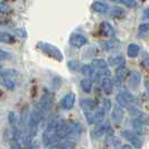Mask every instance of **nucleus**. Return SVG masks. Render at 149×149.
Instances as JSON below:
<instances>
[{
	"label": "nucleus",
	"instance_id": "nucleus-1",
	"mask_svg": "<svg viewBox=\"0 0 149 149\" xmlns=\"http://www.w3.org/2000/svg\"><path fill=\"white\" fill-rule=\"evenodd\" d=\"M62 125L61 120L58 119H54L52 120L48 125L46 129L43 132V143L46 147H52V146H55L57 145L58 142V138H57V132H58V128Z\"/></svg>",
	"mask_w": 149,
	"mask_h": 149
},
{
	"label": "nucleus",
	"instance_id": "nucleus-2",
	"mask_svg": "<svg viewBox=\"0 0 149 149\" xmlns=\"http://www.w3.org/2000/svg\"><path fill=\"white\" fill-rule=\"evenodd\" d=\"M37 47L42 51V52L46 54L48 57L54 58L57 62H62L64 56H63V53L60 51L58 47H56L55 45L49 44V43H46V42H38Z\"/></svg>",
	"mask_w": 149,
	"mask_h": 149
},
{
	"label": "nucleus",
	"instance_id": "nucleus-3",
	"mask_svg": "<svg viewBox=\"0 0 149 149\" xmlns=\"http://www.w3.org/2000/svg\"><path fill=\"white\" fill-rule=\"evenodd\" d=\"M132 127H134V132L138 134L139 137L147 134V118L143 114L139 118L132 119Z\"/></svg>",
	"mask_w": 149,
	"mask_h": 149
},
{
	"label": "nucleus",
	"instance_id": "nucleus-4",
	"mask_svg": "<svg viewBox=\"0 0 149 149\" xmlns=\"http://www.w3.org/2000/svg\"><path fill=\"white\" fill-rule=\"evenodd\" d=\"M122 136L125 137V139H127L128 141L130 142V146L132 147V148H136V149H141L142 148V145H143V141H142V139L138 136V134H136L134 131H131V130H125V131H122Z\"/></svg>",
	"mask_w": 149,
	"mask_h": 149
},
{
	"label": "nucleus",
	"instance_id": "nucleus-5",
	"mask_svg": "<svg viewBox=\"0 0 149 149\" xmlns=\"http://www.w3.org/2000/svg\"><path fill=\"white\" fill-rule=\"evenodd\" d=\"M54 105V95L51 92L45 91L44 93L42 94V97L39 99V107L42 110H51Z\"/></svg>",
	"mask_w": 149,
	"mask_h": 149
},
{
	"label": "nucleus",
	"instance_id": "nucleus-6",
	"mask_svg": "<svg viewBox=\"0 0 149 149\" xmlns=\"http://www.w3.org/2000/svg\"><path fill=\"white\" fill-rule=\"evenodd\" d=\"M88 43H89V39L82 34L74 33V34H72L70 36V44L74 48H81L83 46H85Z\"/></svg>",
	"mask_w": 149,
	"mask_h": 149
},
{
	"label": "nucleus",
	"instance_id": "nucleus-7",
	"mask_svg": "<svg viewBox=\"0 0 149 149\" xmlns=\"http://www.w3.org/2000/svg\"><path fill=\"white\" fill-rule=\"evenodd\" d=\"M123 117H125V112H123V109H121L118 105H114L112 108V112H111V120L113 122L114 126H120L121 122L123 121Z\"/></svg>",
	"mask_w": 149,
	"mask_h": 149
},
{
	"label": "nucleus",
	"instance_id": "nucleus-8",
	"mask_svg": "<svg viewBox=\"0 0 149 149\" xmlns=\"http://www.w3.org/2000/svg\"><path fill=\"white\" fill-rule=\"evenodd\" d=\"M75 104V94L73 92L67 93L65 97L61 100V107L64 110H71Z\"/></svg>",
	"mask_w": 149,
	"mask_h": 149
},
{
	"label": "nucleus",
	"instance_id": "nucleus-9",
	"mask_svg": "<svg viewBox=\"0 0 149 149\" xmlns=\"http://www.w3.org/2000/svg\"><path fill=\"white\" fill-rule=\"evenodd\" d=\"M100 31L104 37H110L113 38L116 35V30L114 27L112 26L110 22H102L100 24Z\"/></svg>",
	"mask_w": 149,
	"mask_h": 149
},
{
	"label": "nucleus",
	"instance_id": "nucleus-10",
	"mask_svg": "<svg viewBox=\"0 0 149 149\" xmlns=\"http://www.w3.org/2000/svg\"><path fill=\"white\" fill-rule=\"evenodd\" d=\"M128 83L131 88H138L141 83V73L138 71H131L128 75Z\"/></svg>",
	"mask_w": 149,
	"mask_h": 149
},
{
	"label": "nucleus",
	"instance_id": "nucleus-11",
	"mask_svg": "<svg viewBox=\"0 0 149 149\" xmlns=\"http://www.w3.org/2000/svg\"><path fill=\"white\" fill-rule=\"evenodd\" d=\"M119 45H120V42L117 38H109V39H105V40L100 43V46L102 47V49L107 51V52L117 49L119 47Z\"/></svg>",
	"mask_w": 149,
	"mask_h": 149
},
{
	"label": "nucleus",
	"instance_id": "nucleus-12",
	"mask_svg": "<svg viewBox=\"0 0 149 149\" xmlns=\"http://www.w3.org/2000/svg\"><path fill=\"white\" fill-rule=\"evenodd\" d=\"M80 105L82 108L83 113H89L93 112L97 109V103L92 100V99H82L80 101Z\"/></svg>",
	"mask_w": 149,
	"mask_h": 149
},
{
	"label": "nucleus",
	"instance_id": "nucleus-13",
	"mask_svg": "<svg viewBox=\"0 0 149 149\" xmlns=\"http://www.w3.org/2000/svg\"><path fill=\"white\" fill-rule=\"evenodd\" d=\"M113 86H114V84H113V81L111 80V77H102V80H101V88H102L103 92L107 95L112 94Z\"/></svg>",
	"mask_w": 149,
	"mask_h": 149
},
{
	"label": "nucleus",
	"instance_id": "nucleus-14",
	"mask_svg": "<svg viewBox=\"0 0 149 149\" xmlns=\"http://www.w3.org/2000/svg\"><path fill=\"white\" fill-rule=\"evenodd\" d=\"M109 6L102 2V1H94L92 5H91V9L94 11V13H97V14H107L109 11Z\"/></svg>",
	"mask_w": 149,
	"mask_h": 149
},
{
	"label": "nucleus",
	"instance_id": "nucleus-15",
	"mask_svg": "<svg viewBox=\"0 0 149 149\" xmlns=\"http://www.w3.org/2000/svg\"><path fill=\"white\" fill-rule=\"evenodd\" d=\"M128 74V70L126 65H123V66H119L116 68V83L120 85L121 83L125 81V79H126V76Z\"/></svg>",
	"mask_w": 149,
	"mask_h": 149
},
{
	"label": "nucleus",
	"instance_id": "nucleus-16",
	"mask_svg": "<svg viewBox=\"0 0 149 149\" xmlns=\"http://www.w3.org/2000/svg\"><path fill=\"white\" fill-rule=\"evenodd\" d=\"M108 13H109V15L111 16L112 18H117V19H121V18L126 17V10L123 8L117 7V6L109 8Z\"/></svg>",
	"mask_w": 149,
	"mask_h": 149
},
{
	"label": "nucleus",
	"instance_id": "nucleus-17",
	"mask_svg": "<svg viewBox=\"0 0 149 149\" xmlns=\"http://www.w3.org/2000/svg\"><path fill=\"white\" fill-rule=\"evenodd\" d=\"M140 53V46L136 43H131V44L128 45L127 47V55L130 57V58H136L138 57Z\"/></svg>",
	"mask_w": 149,
	"mask_h": 149
},
{
	"label": "nucleus",
	"instance_id": "nucleus-18",
	"mask_svg": "<svg viewBox=\"0 0 149 149\" xmlns=\"http://www.w3.org/2000/svg\"><path fill=\"white\" fill-rule=\"evenodd\" d=\"M109 64L114 67H119L126 65V58L122 55H116V56H111L109 58Z\"/></svg>",
	"mask_w": 149,
	"mask_h": 149
},
{
	"label": "nucleus",
	"instance_id": "nucleus-19",
	"mask_svg": "<svg viewBox=\"0 0 149 149\" xmlns=\"http://www.w3.org/2000/svg\"><path fill=\"white\" fill-rule=\"evenodd\" d=\"M18 75V72L14 70V68H2L0 71V77H6V79H11V80H16Z\"/></svg>",
	"mask_w": 149,
	"mask_h": 149
},
{
	"label": "nucleus",
	"instance_id": "nucleus-20",
	"mask_svg": "<svg viewBox=\"0 0 149 149\" xmlns=\"http://www.w3.org/2000/svg\"><path fill=\"white\" fill-rule=\"evenodd\" d=\"M76 143L73 141H70L67 139H62L60 141L57 142L56 145V148L57 149H74Z\"/></svg>",
	"mask_w": 149,
	"mask_h": 149
},
{
	"label": "nucleus",
	"instance_id": "nucleus-21",
	"mask_svg": "<svg viewBox=\"0 0 149 149\" xmlns=\"http://www.w3.org/2000/svg\"><path fill=\"white\" fill-rule=\"evenodd\" d=\"M0 42L1 43H6V44H13V43L16 42V38L15 36H13L9 33L0 31Z\"/></svg>",
	"mask_w": 149,
	"mask_h": 149
},
{
	"label": "nucleus",
	"instance_id": "nucleus-22",
	"mask_svg": "<svg viewBox=\"0 0 149 149\" xmlns=\"http://www.w3.org/2000/svg\"><path fill=\"white\" fill-rule=\"evenodd\" d=\"M116 101H117V105H118V107H120L121 109H125V108L127 109L129 105H131L129 102H128L127 99L123 97V94H122L121 92L117 94V97H116Z\"/></svg>",
	"mask_w": 149,
	"mask_h": 149
},
{
	"label": "nucleus",
	"instance_id": "nucleus-23",
	"mask_svg": "<svg viewBox=\"0 0 149 149\" xmlns=\"http://www.w3.org/2000/svg\"><path fill=\"white\" fill-rule=\"evenodd\" d=\"M8 121H9V125L13 127L14 130L20 129V128H19V122H18V119H17V116L15 114V112L10 111L8 113ZM20 130H22V129H20Z\"/></svg>",
	"mask_w": 149,
	"mask_h": 149
},
{
	"label": "nucleus",
	"instance_id": "nucleus-24",
	"mask_svg": "<svg viewBox=\"0 0 149 149\" xmlns=\"http://www.w3.org/2000/svg\"><path fill=\"white\" fill-rule=\"evenodd\" d=\"M148 29H149V26H148V22H142L141 25L139 26L138 28V37L139 38H147L148 37Z\"/></svg>",
	"mask_w": 149,
	"mask_h": 149
},
{
	"label": "nucleus",
	"instance_id": "nucleus-25",
	"mask_svg": "<svg viewBox=\"0 0 149 149\" xmlns=\"http://www.w3.org/2000/svg\"><path fill=\"white\" fill-rule=\"evenodd\" d=\"M80 84H81V89H82L85 93H90V92L92 91V88H93V82L90 80L89 77L83 79Z\"/></svg>",
	"mask_w": 149,
	"mask_h": 149
},
{
	"label": "nucleus",
	"instance_id": "nucleus-26",
	"mask_svg": "<svg viewBox=\"0 0 149 149\" xmlns=\"http://www.w3.org/2000/svg\"><path fill=\"white\" fill-rule=\"evenodd\" d=\"M82 65L83 64L80 62V61H76V60L70 61V62L67 63L68 70H71V71H73V72H81Z\"/></svg>",
	"mask_w": 149,
	"mask_h": 149
},
{
	"label": "nucleus",
	"instance_id": "nucleus-27",
	"mask_svg": "<svg viewBox=\"0 0 149 149\" xmlns=\"http://www.w3.org/2000/svg\"><path fill=\"white\" fill-rule=\"evenodd\" d=\"M1 82L3 84V86L9 91H13L16 88V80L11 79H6V77H1Z\"/></svg>",
	"mask_w": 149,
	"mask_h": 149
},
{
	"label": "nucleus",
	"instance_id": "nucleus-28",
	"mask_svg": "<svg viewBox=\"0 0 149 149\" xmlns=\"http://www.w3.org/2000/svg\"><path fill=\"white\" fill-rule=\"evenodd\" d=\"M127 109H128V111H129V113H130V116L134 117V118H139V117L143 116V113H142L137 107H134V105H129Z\"/></svg>",
	"mask_w": 149,
	"mask_h": 149
},
{
	"label": "nucleus",
	"instance_id": "nucleus-29",
	"mask_svg": "<svg viewBox=\"0 0 149 149\" xmlns=\"http://www.w3.org/2000/svg\"><path fill=\"white\" fill-rule=\"evenodd\" d=\"M81 72H82L85 76H89V79H90V77L93 75V73H94V68L92 67L91 64H83L82 68H81Z\"/></svg>",
	"mask_w": 149,
	"mask_h": 149
},
{
	"label": "nucleus",
	"instance_id": "nucleus-30",
	"mask_svg": "<svg viewBox=\"0 0 149 149\" xmlns=\"http://www.w3.org/2000/svg\"><path fill=\"white\" fill-rule=\"evenodd\" d=\"M13 33L15 35L16 37H19V38H26L27 37V31L22 28H15L13 29Z\"/></svg>",
	"mask_w": 149,
	"mask_h": 149
},
{
	"label": "nucleus",
	"instance_id": "nucleus-31",
	"mask_svg": "<svg viewBox=\"0 0 149 149\" xmlns=\"http://www.w3.org/2000/svg\"><path fill=\"white\" fill-rule=\"evenodd\" d=\"M9 146H10V149H22V145H20L19 140L14 137L9 140Z\"/></svg>",
	"mask_w": 149,
	"mask_h": 149
},
{
	"label": "nucleus",
	"instance_id": "nucleus-32",
	"mask_svg": "<svg viewBox=\"0 0 149 149\" xmlns=\"http://www.w3.org/2000/svg\"><path fill=\"white\" fill-rule=\"evenodd\" d=\"M120 3L125 5V6L128 8L137 7V1H136V0H120Z\"/></svg>",
	"mask_w": 149,
	"mask_h": 149
},
{
	"label": "nucleus",
	"instance_id": "nucleus-33",
	"mask_svg": "<svg viewBox=\"0 0 149 149\" xmlns=\"http://www.w3.org/2000/svg\"><path fill=\"white\" fill-rule=\"evenodd\" d=\"M9 60H11V54L0 48V62L1 61H9Z\"/></svg>",
	"mask_w": 149,
	"mask_h": 149
},
{
	"label": "nucleus",
	"instance_id": "nucleus-34",
	"mask_svg": "<svg viewBox=\"0 0 149 149\" xmlns=\"http://www.w3.org/2000/svg\"><path fill=\"white\" fill-rule=\"evenodd\" d=\"M121 93L123 94V97L127 99L128 102H129L130 104H132V103L134 102V97L131 94V93H130V92H129V91H122Z\"/></svg>",
	"mask_w": 149,
	"mask_h": 149
},
{
	"label": "nucleus",
	"instance_id": "nucleus-35",
	"mask_svg": "<svg viewBox=\"0 0 149 149\" xmlns=\"http://www.w3.org/2000/svg\"><path fill=\"white\" fill-rule=\"evenodd\" d=\"M102 110L104 112L109 111V110H111V101L109 100V99H104L103 100V102H102Z\"/></svg>",
	"mask_w": 149,
	"mask_h": 149
},
{
	"label": "nucleus",
	"instance_id": "nucleus-36",
	"mask_svg": "<svg viewBox=\"0 0 149 149\" xmlns=\"http://www.w3.org/2000/svg\"><path fill=\"white\" fill-rule=\"evenodd\" d=\"M11 11V9L9 6L5 3H0V14H9Z\"/></svg>",
	"mask_w": 149,
	"mask_h": 149
},
{
	"label": "nucleus",
	"instance_id": "nucleus-37",
	"mask_svg": "<svg viewBox=\"0 0 149 149\" xmlns=\"http://www.w3.org/2000/svg\"><path fill=\"white\" fill-rule=\"evenodd\" d=\"M121 149H134L130 145H123L122 147H121Z\"/></svg>",
	"mask_w": 149,
	"mask_h": 149
},
{
	"label": "nucleus",
	"instance_id": "nucleus-38",
	"mask_svg": "<svg viewBox=\"0 0 149 149\" xmlns=\"http://www.w3.org/2000/svg\"><path fill=\"white\" fill-rule=\"evenodd\" d=\"M145 17H146V19L148 18V9H146V10H145Z\"/></svg>",
	"mask_w": 149,
	"mask_h": 149
},
{
	"label": "nucleus",
	"instance_id": "nucleus-39",
	"mask_svg": "<svg viewBox=\"0 0 149 149\" xmlns=\"http://www.w3.org/2000/svg\"><path fill=\"white\" fill-rule=\"evenodd\" d=\"M109 1H112V2H119L120 3V0H109Z\"/></svg>",
	"mask_w": 149,
	"mask_h": 149
},
{
	"label": "nucleus",
	"instance_id": "nucleus-40",
	"mask_svg": "<svg viewBox=\"0 0 149 149\" xmlns=\"http://www.w3.org/2000/svg\"><path fill=\"white\" fill-rule=\"evenodd\" d=\"M1 70H2V66H1V64H0V71H1Z\"/></svg>",
	"mask_w": 149,
	"mask_h": 149
}]
</instances>
